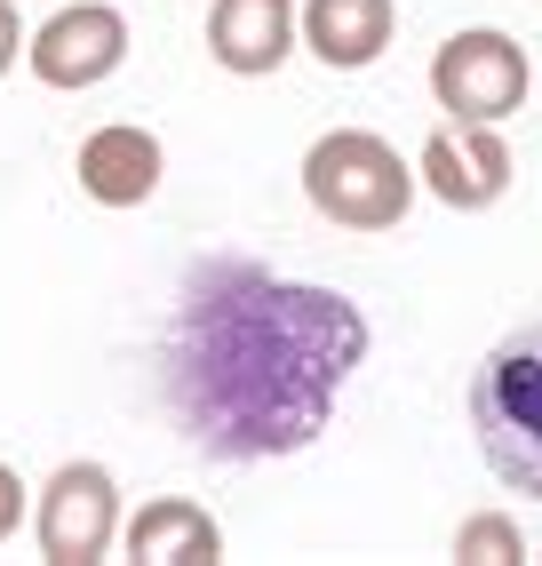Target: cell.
<instances>
[{
    "label": "cell",
    "mask_w": 542,
    "mask_h": 566,
    "mask_svg": "<svg viewBox=\"0 0 542 566\" xmlns=\"http://www.w3.org/2000/svg\"><path fill=\"white\" fill-rule=\"evenodd\" d=\"M534 72H527V49L494 24H471V32H447L439 56H431V96L447 120H511L527 104Z\"/></svg>",
    "instance_id": "5"
},
{
    "label": "cell",
    "mask_w": 542,
    "mask_h": 566,
    "mask_svg": "<svg viewBox=\"0 0 542 566\" xmlns=\"http://www.w3.org/2000/svg\"><path fill=\"white\" fill-rule=\"evenodd\" d=\"M24 41H32V32L17 24V0H0V72L17 64V49H24Z\"/></svg>",
    "instance_id": "14"
},
{
    "label": "cell",
    "mask_w": 542,
    "mask_h": 566,
    "mask_svg": "<svg viewBox=\"0 0 542 566\" xmlns=\"http://www.w3.org/2000/svg\"><path fill=\"white\" fill-rule=\"evenodd\" d=\"M24 64H32L41 88H64V96L104 88L112 72L128 64V17L112 9V0H64V9L24 41Z\"/></svg>",
    "instance_id": "6"
},
{
    "label": "cell",
    "mask_w": 542,
    "mask_h": 566,
    "mask_svg": "<svg viewBox=\"0 0 542 566\" xmlns=\"http://www.w3.org/2000/svg\"><path fill=\"white\" fill-rule=\"evenodd\" d=\"M32 543L49 566H96L121 543V479L104 463H56L49 486L32 495Z\"/></svg>",
    "instance_id": "4"
},
{
    "label": "cell",
    "mask_w": 542,
    "mask_h": 566,
    "mask_svg": "<svg viewBox=\"0 0 542 566\" xmlns=\"http://www.w3.org/2000/svg\"><path fill=\"white\" fill-rule=\"evenodd\" d=\"M303 41L295 0H216L208 9V56L231 81H271Z\"/></svg>",
    "instance_id": "9"
},
{
    "label": "cell",
    "mask_w": 542,
    "mask_h": 566,
    "mask_svg": "<svg viewBox=\"0 0 542 566\" xmlns=\"http://www.w3.org/2000/svg\"><path fill=\"white\" fill-rule=\"evenodd\" d=\"M534 566H542V558H534Z\"/></svg>",
    "instance_id": "15"
},
{
    "label": "cell",
    "mask_w": 542,
    "mask_h": 566,
    "mask_svg": "<svg viewBox=\"0 0 542 566\" xmlns=\"http://www.w3.org/2000/svg\"><path fill=\"white\" fill-rule=\"evenodd\" d=\"M415 176H423V192L447 200L455 216H487L511 192L519 160H511V144H502V120H439L415 153Z\"/></svg>",
    "instance_id": "7"
},
{
    "label": "cell",
    "mask_w": 542,
    "mask_h": 566,
    "mask_svg": "<svg viewBox=\"0 0 542 566\" xmlns=\"http://www.w3.org/2000/svg\"><path fill=\"white\" fill-rule=\"evenodd\" d=\"M471 439L511 495L542 503V319L511 327L471 375Z\"/></svg>",
    "instance_id": "2"
},
{
    "label": "cell",
    "mask_w": 542,
    "mask_h": 566,
    "mask_svg": "<svg viewBox=\"0 0 542 566\" xmlns=\"http://www.w3.org/2000/svg\"><path fill=\"white\" fill-rule=\"evenodd\" d=\"M121 551L144 558V566H216L223 558V526L191 495H152L136 518H121Z\"/></svg>",
    "instance_id": "11"
},
{
    "label": "cell",
    "mask_w": 542,
    "mask_h": 566,
    "mask_svg": "<svg viewBox=\"0 0 542 566\" xmlns=\"http://www.w3.org/2000/svg\"><path fill=\"white\" fill-rule=\"evenodd\" d=\"M367 359V312L343 287L256 255H200L160 327V407L208 463L303 455Z\"/></svg>",
    "instance_id": "1"
},
{
    "label": "cell",
    "mask_w": 542,
    "mask_h": 566,
    "mask_svg": "<svg viewBox=\"0 0 542 566\" xmlns=\"http://www.w3.org/2000/svg\"><path fill=\"white\" fill-rule=\"evenodd\" d=\"M295 24L327 72H367L399 32V0H303Z\"/></svg>",
    "instance_id": "10"
},
{
    "label": "cell",
    "mask_w": 542,
    "mask_h": 566,
    "mask_svg": "<svg viewBox=\"0 0 542 566\" xmlns=\"http://www.w3.org/2000/svg\"><path fill=\"white\" fill-rule=\"evenodd\" d=\"M415 192H423L415 160H399V144H383L375 128H327L303 153V200L335 232H399Z\"/></svg>",
    "instance_id": "3"
},
{
    "label": "cell",
    "mask_w": 542,
    "mask_h": 566,
    "mask_svg": "<svg viewBox=\"0 0 542 566\" xmlns=\"http://www.w3.org/2000/svg\"><path fill=\"white\" fill-rule=\"evenodd\" d=\"M534 88H542V81H534Z\"/></svg>",
    "instance_id": "16"
},
{
    "label": "cell",
    "mask_w": 542,
    "mask_h": 566,
    "mask_svg": "<svg viewBox=\"0 0 542 566\" xmlns=\"http://www.w3.org/2000/svg\"><path fill=\"white\" fill-rule=\"evenodd\" d=\"M455 558H471V566H527V535H519L511 511H471L455 526Z\"/></svg>",
    "instance_id": "12"
},
{
    "label": "cell",
    "mask_w": 542,
    "mask_h": 566,
    "mask_svg": "<svg viewBox=\"0 0 542 566\" xmlns=\"http://www.w3.org/2000/svg\"><path fill=\"white\" fill-rule=\"evenodd\" d=\"M24 511H32V486L17 479V463H0V543L24 526Z\"/></svg>",
    "instance_id": "13"
},
{
    "label": "cell",
    "mask_w": 542,
    "mask_h": 566,
    "mask_svg": "<svg viewBox=\"0 0 542 566\" xmlns=\"http://www.w3.org/2000/svg\"><path fill=\"white\" fill-rule=\"evenodd\" d=\"M72 176H81V192L96 208H144L152 192H160V176H168V153H160V136H152V128L112 120V128H88L81 136Z\"/></svg>",
    "instance_id": "8"
}]
</instances>
